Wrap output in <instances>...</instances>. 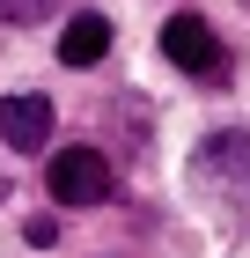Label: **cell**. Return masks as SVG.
Segmentation results:
<instances>
[{"label": "cell", "instance_id": "7", "mask_svg": "<svg viewBox=\"0 0 250 258\" xmlns=\"http://www.w3.org/2000/svg\"><path fill=\"white\" fill-rule=\"evenodd\" d=\"M22 236H30V243H59V221H52V214H30V229H22Z\"/></svg>", "mask_w": 250, "mask_h": 258}, {"label": "cell", "instance_id": "1", "mask_svg": "<svg viewBox=\"0 0 250 258\" xmlns=\"http://www.w3.org/2000/svg\"><path fill=\"white\" fill-rule=\"evenodd\" d=\"M192 177L228 207V221H250V133H206L192 148Z\"/></svg>", "mask_w": 250, "mask_h": 258}, {"label": "cell", "instance_id": "2", "mask_svg": "<svg viewBox=\"0 0 250 258\" xmlns=\"http://www.w3.org/2000/svg\"><path fill=\"white\" fill-rule=\"evenodd\" d=\"M162 52H170V67H184L199 89H228V52H221V37H213L199 15H170L162 22Z\"/></svg>", "mask_w": 250, "mask_h": 258}, {"label": "cell", "instance_id": "6", "mask_svg": "<svg viewBox=\"0 0 250 258\" xmlns=\"http://www.w3.org/2000/svg\"><path fill=\"white\" fill-rule=\"evenodd\" d=\"M52 8H66V0H0V22H44Z\"/></svg>", "mask_w": 250, "mask_h": 258}, {"label": "cell", "instance_id": "5", "mask_svg": "<svg viewBox=\"0 0 250 258\" xmlns=\"http://www.w3.org/2000/svg\"><path fill=\"white\" fill-rule=\"evenodd\" d=\"M103 52H111V22L103 15H74L66 22V37H59V59L66 67H96Z\"/></svg>", "mask_w": 250, "mask_h": 258}, {"label": "cell", "instance_id": "3", "mask_svg": "<svg viewBox=\"0 0 250 258\" xmlns=\"http://www.w3.org/2000/svg\"><path fill=\"white\" fill-rule=\"evenodd\" d=\"M44 192H52L59 207H103V199H111V162H103L96 148H59V155L44 162Z\"/></svg>", "mask_w": 250, "mask_h": 258}, {"label": "cell", "instance_id": "4", "mask_svg": "<svg viewBox=\"0 0 250 258\" xmlns=\"http://www.w3.org/2000/svg\"><path fill=\"white\" fill-rule=\"evenodd\" d=\"M0 140L15 155H44L52 148V96H0Z\"/></svg>", "mask_w": 250, "mask_h": 258}]
</instances>
